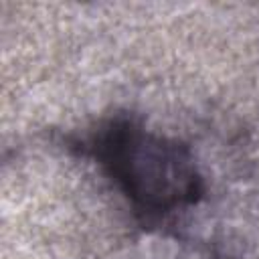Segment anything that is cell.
Segmentation results:
<instances>
[{
  "label": "cell",
  "mask_w": 259,
  "mask_h": 259,
  "mask_svg": "<svg viewBox=\"0 0 259 259\" xmlns=\"http://www.w3.org/2000/svg\"><path fill=\"white\" fill-rule=\"evenodd\" d=\"M109 162L125 190L146 206L170 208L196 192L190 156L176 144L142 132H117L109 142Z\"/></svg>",
  "instance_id": "6da1fadb"
}]
</instances>
